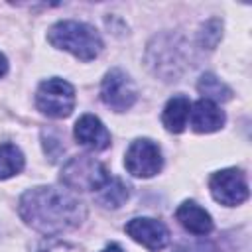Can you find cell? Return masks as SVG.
<instances>
[{
    "label": "cell",
    "instance_id": "obj_3",
    "mask_svg": "<svg viewBox=\"0 0 252 252\" xmlns=\"http://www.w3.org/2000/svg\"><path fill=\"white\" fill-rule=\"evenodd\" d=\"M108 179L106 167L87 154L71 158L61 169V181L73 191H98Z\"/></svg>",
    "mask_w": 252,
    "mask_h": 252
},
{
    "label": "cell",
    "instance_id": "obj_14",
    "mask_svg": "<svg viewBox=\"0 0 252 252\" xmlns=\"http://www.w3.org/2000/svg\"><path fill=\"white\" fill-rule=\"evenodd\" d=\"M197 89H199V93L203 94V98L205 100H211V102H226V100H230V96H232V91L220 81V79H217L213 73H205V75H201V79H199V83H197Z\"/></svg>",
    "mask_w": 252,
    "mask_h": 252
},
{
    "label": "cell",
    "instance_id": "obj_4",
    "mask_svg": "<svg viewBox=\"0 0 252 252\" xmlns=\"http://www.w3.org/2000/svg\"><path fill=\"white\" fill-rule=\"evenodd\" d=\"M35 104L43 114L51 118H65L75 108V89L63 79L51 77L39 85Z\"/></svg>",
    "mask_w": 252,
    "mask_h": 252
},
{
    "label": "cell",
    "instance_id": "obj_18",
    "mask_svg": "<svg viewBox=\"0 0 252 252\" xmlns=\"http://www.w3.org/2000/svg\"><path fill=\"white\" fill-rule=\"evenodd\" d=\"M37 252H77V248H73L71 244L59 242V240H51V242L41 244V248Z\"/></svg>",
    "mask_w": 252,
    "mask_h": 252
},
{
    "label": "cell",
    "instance_id": "obj_11",
    "mask_svg": "<svg viewBox=\"0 0 252 252\" xmlns=\"http://www.w3.org/2000/svg\"><path fill=\"white\" fill-rule=\"evenodd\" d=\"M175 217L183 224V228L189 230L191 234L205 236V234H209L213 230V219H211V215L203 207H199L197 203H193V201H185L183 205H179V209L175 211Z\"/></svg>",
    "mask_w": 252,
    "mask_h": 252
},
{
    "label": "cell",
    "instance_id": "obj_17",
    "mask_svg": "<svg viewBox=\"0 0 252 252\" xmlns=\"http://www.w3.org/2000/svg\"><path fill=\"white\" fill-rule=\"evenodd\" d=\"M173 252H217V248L209 240H183L173 248Z\"/></svg>",
    "mask_w": 252,
    "mask_h": 252
},
{
    "label": "cell",
    "instance_id": "obj_6",
    "mask_svg": "<svg viewBox=\"0 0 252 252\" xmlns=\"http://www.w3.org/2000/svg\"><path fill=\"white\" fill-rule=\"evenodd\" d=\"M209 187H211L215 201H219L220 205H226V207H236L248 199L246 175L234 167L217 171L211 177Z\"/></svg>",
    "mask_w": 252,
    "mask_h": 252
},
{
    "label": "cell",
    "instance_id": "obj_7",
    "mask_svg": "<svg viewBox=\"0 0 252 252\" xmlns=\"http://www.w3.org/2000/svg\"><path fill=\"white\" fill-rule=\"evenodd\" d=\"M136 87L122 69H110L100 85V98L106 106L116 112L130 108L136 100Z\"/></svg>",
    "mask_w": 252,
    "mask_h": 252
},
{
    "label": "cell",
    "instance_id": "obj_8",
    "mask_svg": "<svg viewBox=\"0 0 252 252\" xmlns=\"http://www.w3.org/2000/svg\"><path fill=\"white\" fill-rule=\"evenodd\" d=\"M126 232H128V236H132L136 242H140L142 246H146L152 252L161 250L169 240V232H167L165 224L161 220L148 219V217L132 219L126 224Z\"/></svg>",
    "mask_w": 252,
    "mask_h": 252
},
{
    "label": "cell",
    "instance_id": "obj_13",
    "mask_svg": "<svg viewBox=\"0 0 252 252\" xmlns=\"http://www.w3.org/2000/svg\"><path fill=\"white\" fill-rule=\"evenodd\" d=\"M130 195V189L128 185L118 179V177H110L98 191H96V201L102 205V207H108V209H118Z\"/></svg>",
    "mask_w": 252,
    "mask_h": 252
},
{
    "label": "cell",
    "instance_id": "obj_15",
    "mask_svg": "<svg viewBox=\"0 0 252 252\" xmlns=\"http://www.w3.org/2000/svg\"><path fill=\"white\" fill-rule=\"evenodd\" d=\"M24 169V154L14 144H0V179L18 175Z\"/></svg>",
    "mask_w": 252,
    "mask_h": 252
},
{
    "label": "cell",
    "instance_id": "obj_1",
    "mask_svg": "<svg viewBox=\"0 0 252 252\" xmlns=\"http://www.w3.org/2000/svg\"><path fill=\"white\" fill-rule=\"evenodd\" d=\"M20 217L43 234H59L77 228L85 217V203L59 187H33L20 197Z\"/></svg>",
    "mask_w": 252,
    "mask_h": 252
},
{
    "label": "cell",
    "instance_id": "obj_16",
    "mask_svg": "<svg viewBox=\"0 0 252 252\" xmlns=\"http://www.w3.org/2000/svg\"><path fill=\"white\" fill-rule=\"evenodd\" d=\"M220 35H222V22L219 18H211L209 22H205L201 26V32H199V45L203 49H215L217 43L220 41Z\"/></svg>",
    "mask_w": 252,
    "mask_h": 252
},
{
    "label": "cell",
    "instance_id": "obj_9",
    "mask_svg": "<svg viewBox=\"0 0 252 252\" xmlns=\"http://www.w3.org/2000/svg\"><path fill=\"white\" fill-rule=\"evenodd\" d=\"M75 140L89 150H106L110 146V132L93 114H83L75 124Z\"/></svg>",
    "mask_w": 252,
    "mask_h": 252
},
{
    "label": "cell",
    "instance_id": "obj_5",
    "mask_svg": "<svg viewBox=\"0 0 252 252\" xmlns=\"http://www.w3.org/2000/svg\"><path fill=\"white\" fill-rule=\"evenodd\" d=\"M124 165L126 169L134 175V177H152L156 175L161 165H163V158H161V150L158 148L156 142L148 140V138H140L134 140L126 152L124 158Z\"/></svg>",
    "mask_w": 252,
    "mask_h": 252
},
{
    "label": "cell",
    "instance_id": "obj_10",
    "mask_svg": "<svg viewBox=\"0 0 252 252\" xmlns=\"http://www.w3.org/2000/svg\"><path fill=\"white\" fill-rule=\"evenodd\" d=\"M189 118H191V128L199 134H209V132H215L219 128H222L226 116L224 112L211 100H197L193 106H191V112H189Z\"/></svg>",
    "mask_w": 252,
    "mask_h": 252
},
{
    "label": "cell",
    "instance_id": "obj_19",
    "mask_svg": "<svg viewBox=\"0 0 252 252\" xmlns=\"http://www.w3.org/2000/svg\"><path fill=\"white\" fill-rule=\"evenodd\" d=\"M6 71H8V61H6V57L0 53V77H4Z\"/></svg>",
    "mask_w": 252,
    "mask_h": 252
},
{
    "label": "cell",
    "instance_id": "obj_20",
    "mask_svg": "<svg viewBox=\"0 0 252 252\" xmlns=\"http://www.w3.org/2000/svg\"><path fill=\"white\" fill-rule=\"evenodd\" d=\"M102 252H124V250H122L118 244H108V246H106Z\"/></svg>",
    "mask_w": 252,
    "mask_h": 252
},
{
    "label": "cell",
    "instance_id": "obj_12",
    "mask_svg": "<svg viewBox=\"0 0 252 252\" xmlns=\"http://www.w3.org/2000/svg\"><path fill=\"white\" fill-rule=\"evenodd\" d=\"M189 112H191V102L187 96H173L171 100H167L165 108H163V114H161V120H163V126L173 132V134H179L185 130L187 126V120H189Z\"/></svg>",
    "mask_w": 252,
    "mask_h": 252
},
{
    "label": "cell",
    "instance_id": "obj_2",
    "mask_svg": "<svg viewBox=\"0 0 252 252\" xmlns=\"http://www.w3.org/2000/svg\"><path fill=\"white\" fill-rule=\"evenodd\" d=\"M47 37L51 45L73 53L81 61L94 59L102 49V39L96 33V30L83 22H73V20L57 22L55 26L49 28Z\"/></svg>",
    "mask_w": 252,
    "mask_h": 252
}]
</instances>
